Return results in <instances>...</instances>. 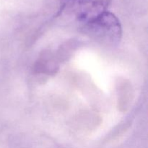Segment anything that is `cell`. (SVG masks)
Wrapping results in <instances>:
<instances>
[{"instance_id": "6da1fadb", "label": "cell", "mask_w": 148, "mask_h": 148, "mask_svg": "<svg viewBox=\"0 0 148 148\" xmlns=\"http://www.w3.org/2000/svg\"><path fill=\"white\" fill-rule=\"evenodd\" d=\"M88 29L94 31L95 34L103 35L111 40H118L120 25L116 17L111 13L103 11L87 21Z\"/></svg>"}]
</instances>
